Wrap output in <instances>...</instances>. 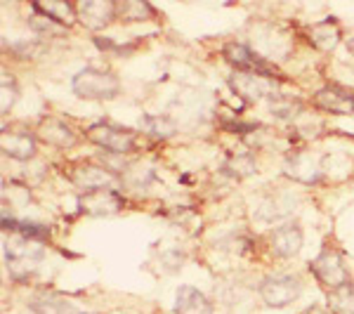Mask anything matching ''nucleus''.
<instances>
[{"mask_svg":"<svg viewBox=\"0 0 354 314\" xmlns=\"http://www.w3.org/2000/svg\"><path fill=\"white\" fill-rule=\"evenodd\" d=\"M302 248V230L295 222L281 225L279 230H274L272 234V250L279 258H293L298 255Z\"/></svg>","mask_w":354,"mask_h":314,"instance_id":"nucleus-10","label":"nucleus"},{"mask_svg":"<svg viewBox=\"0 0 354 314\" xmlns=\"http://www.w3.org/2000/svg\"><path fill=\"white\" fill-rule=\"evenodd\" d=\"M314 104L322 111L350 116V113H354V93L342 88V85H326L314 95Z\"/></svg>","mask_w":354,"mask_h":314,"instance_id":"nucleus-6","label":"nucleus"},{"mask_svg":"<svg viewBox=\"0 0 354 314\" xmlns=\"http://www.w3.org/2000/svg\"><path fill=\"white\" fill-rule=\"evenodd\" d=\"M33 10H36L38 15L53 19L55 24H59V26H71L73 19L78 17L76 10H73L68 3H64V0H43V3L33 5Z\"/></svg>","mask_w":354,"mask_h":314,"instance_id":"nucleus-18","label":"nucleus"},{"mask_svg":"<svg viewBox=\"0 0 354 314\" xmlns=\"http://www.w3.org/2000/svg\"><path fill=\"white\" fill-rule=\"evenodd\" d=\"M38 137L43 142H48V145L59 147V149H66V147H71L76 142L73 130L66 123H62L59 118H45L41 128H38Z\"/></svg>","mask_w":354,"mask_h":314,"instance_id":"nucleus-16","label":"nucleus"},{"mask_svg":"<svg viewBox=\"0 0 354 314\" xmlns=\"http://www.w3.org/2000/svg\"><path fill=\"white\" fill-rule=\"evenodd\" d=\"M305 314H326V310H324V307H310Z\"/></svg>","mask_w":354,"mask_h":314,"instance_id":"nucleus-25","label":"nucleus"},{"mask_svg":"<svg viewBox=\"0 0 354 314\" xmlns=\"http://www.w3.org/2000/svg\"><path fill=\"white\" fill-rule=\"evenodd\" d=\"M76 12L85 26L93 28V31H100V28L109 26L116 19L118 5L111 3V0H83L76 8Z\"/></svg>","mask_w":354,"mask_h":314,"instance_id":"nucleus-7","label":"nucleus"},{"mask_svg":"<svg viewBox=\"0 0 354 314\" xmlns=\"http://www.w3.org/2000/svg\"><path fill=\"white\" fill-rule=\"evenodd\" d=\"M71 88L83 100H113L121 85H118V78L113 73L88 66L73 76Z\"/></svg>","mask_w":354,"mask_h":314,"instance_id":"nucleus-2","label":"nucleus"},{"mask_svg":"<svg viewBox=\"0 0 354 314\" xmlns=\"http://www.w3.org/2000/svg\"><path fill=\"white\" fill-rule=\"evenodd\" d=\"M81 205H83L85 213L104 215V213H116V210L121 208V198H118L111 190H102V192L85 194L81 198Z\"/></svg>","mask_w":354,"mask_h":314,"instance_id":"nucleus-17","label":"nucleus"},{"mask_svg":"<svg viewBox=\"0 0 354 314\" xmlns=\"http://www.w3.org/2000/svg\"><path fill=\"white\" fill-rule=\"evenodd\" d=\"M340 38H342V33L335 19H324L310 28V43L317 50H322V53H330V50L338 48Z\"/></svg>","mask_w":354,"mask_h":314,"instance_id":"nucleus-15","label":"nucleus"},{"mask_svg":"<svg viewBox=\"0 0 354 314\" xmlns=\"http://www.w3.org/2000/svg\"><path fill=\"white\" fill-rule=\"evenodd\" d=\"M140 125L153 137H170L175 133V123L165 116H145Z\"/></svg>","mask_w":354,"mask_h":314,"instance_id":"nucleus-22","label":"nucleus"},{"mask_svg":"<svg viewBox=\"0 0 354 314\" xmlns=\"http://www.w3.org/2000/svg\"><path fill=\"white\" fill-rule=\"evenodd\" d=\"M300 281L288 274H277V277H267L260 284V298L265 300L267 307H286L300 295Z\"/></svg>","mask_w":354,"mask_h":314,"instance_id":"nucleus-5","label":"nucleus"},{"mask_svg":"<svg viewBox=\"0 0 354 314\" xmlns=\"http://www.w3.org/2000/svg\"><path fill=\"white\" fill-rule=\"evenodd\" d=\"M347 48H350V50H354V38H352L350 43H347Z\"/></svg>","mask_w":354,"mask_h":314,"instance_id":"nucleus-26","label":"nucleus"},{"mask_svg":"<svg viewBox=\"0 0 354 314\" xmlns=\"http://www.w3.org/2000/svg\"><path fill=\"white\" fill-rule=\"evenodd\" d=\"M283 170H286L288 178L305 182V185L317 182L319 175H322V165H319V161L312 154H295V156H290L286 165H283Z\"/></svg>","mask_w":354,"mask_h":314,"instance_id":"nucleus-13","label":"nucleus"},{"mask_svg":"<svg viewBox=\"0 0 354 314\" xmlns=\"http://www.w3.org/2000/svg\"><path fill=\"white\" fill-rule=\"evenodd\" d=\"M175 314H213V305L198 288L180 286L175 295Z\"/></svg>","mask_w":354,"mask_h":314,"instance_id":"nucleus-14","label":"nucleus"},{"mask_svg":"<svg viewBox=\"0 0 354 314\" xmlns=\"http://www.w3.org/2000/svg\"><path fill=\"white\" fill-rule=\"evenodd\" d=\"M3 253H5V262H8V270L12 274V279H26L28 274L36 272L38 260H41V255H43V246L38 239L17 234V237L5 239Z\"/></svg>","mask_w":354,"mask_h":314,"instance_id":"nucleus-1","label":"nucleus"},{"mask_svg":"<svg viewBox=\"0 0 354 314\" xmlns=\"http://www.w3.org/2000/svg\"><path fill=\"white\" fill-rule=\"evenodd\" d=\"M328 310L333 314H354V284L328 290Z\"/></svg>","mask_w":354,"mask_h":314,"instance_id":"nucleus-19","label":"nucleus"},{"mask_svg":"<svg viewBox=\"0 0 354 314\" xmlns=\"http://www.w3.org/2000/svg\"><path fill=\"white\" fill-rule=\"evenodd\" d=\"M116 17L121 21H142V19H151L153 8L149 3H140V0H125L118 5Z\"/></svg>","mask_w":354,"mask_h":314,"instance_id":"nucleus-20","label":"nucleus"},{"mask_svg":"<svg viewBox=\"0 0 354 314\" xmlns=\"http://www.w3.org/2000/svg\"><path fill=\"white\" fill-rule=\"evenodd\" d=\"M0 149H3L5 156L17 158V161H28L36 154V137L28 133H8L5 130L3 137H0Z\"/></svg>","mask_w":354,"mask_h":314,"instance_id":"nucleus-12","label":"nucleus"},{"mask_svg":"<svg viewBox=\"0 0 354 314\" xmlns=\"http://www.w3.org/2000/svg\"><path fill=\"white\" fill-rule=\"evenodd\" d=\"M31 26L36 28V31H43V33H59V31H62V26H59V24H55L53 19H48V17H43V15H36V17H33Z\"/></svg>","mask_w":354,"mask_h":314,"instance_id":"nucleus-24","label":"nucleus"},{"mask_svg":"<svg viewBox=\"0 0 354 314\" xmlns=\"http://www.w3.org/2000/svg\"><path fill=\"white\" fill-rule=\"evenodd\" d=\"M0 111L8 113L10 109H12L15 100H17V85L12 81V76H10L8 71H3V85H0Z\"/></svg>","mask_w":354,"mask_h":314,"instance_id":"nucleus-23","label":"nucleus"},{"mask_svg":"<svg viewBox=\"0 0 354 314\" xmlns=\"http://www.w3.org/2000/svg\"><path fill=\"white\" fill-rule=\"evenodd\" d=\"M232 88L234 93L241 95L248 102H258L262 97L270 95V81L265 76H258V73H245V71L234 73Z\"/></svg>","mask_w":354,"mask_h":314,"instance_id":"nucleus-11","label":"nucleus"},{"mask_svg":"<svg viewBox=\"0 0 354 314\" xmlns=\"http://www.w3.org/2000/svg\"><path fill=\"white\" fill-rule=\"evenodd\" d=\"M88 137L95 142L97 147L106 149L109 154H130L135 149V133L125 128H118V125H111V123H95L88 128Z\"/></svg>","mask_w":354,"mask_h":314,"instance_id":"nucleus-4","label":"nucleus"},{"mask_svg":"<svg viewBox=\"0 0 354 314\" xmlns=\"http://www.w3.org/2000/svg\"><path fill=\"white\" fill-rule=\"evenodd\" d=\"M71 180L78 190H83L85 194L102 192V190H111L116 178L109 173V168H97V165H78L71 173Z\"/></svg>","mask_w":354,"mask_h":314,"instance_id":"nucleus-9","label":"nucleus"},{"mask_svg":"<svg viewBox=\"0 0 354 314\" xmlns=\"http://www.w3.org/2000/svg\"><path fill=\"white\" fill-rule=\"evenodd\" d=\"M312 274L317 277V281L322 286H326L328 290H335L345 284H350V274H347V267H345V260L338 250H324L322 255L312 260L310 265Z\"/></svg>","mask_w":354,"mask_h":314,"instance_id":"nucleus-3","label":"nucleus"},{"mask_svg":"<svg viewBox=\"0 0 354 314\" xmlns=\"http://www.w3.org/2000/svg\"><path fill=\"white\" fill-rule=\"evenodd\" d=\"M71 314H83V312H71Z\"/></svg>","mask_w":354,"mask_h":314,"instance_id":"nucleus-27","label":"nucleus"},{"mask_svg":"<svg viewBox=\"0 0 354 314\" xmlns=\"http://www.w3.org/2000/svg\"><path fill=\"white\" fill-rule=\"evenodd\" d=\"M225 57L232 66H236L239 71H245V73H258V76H265L270 78L274 76V68L267 64L265 59H260L258 55L250 53L245 45H239V43H232L225 48Z\"/></svg>","mask_w":354,"mask_h":314,"instance_id":"nucleus-8","label":"nucleus"},{"mask_svg":"<svg viewBox=\"0 0 354 314\" xmlns=\"http://www.w3.org/2000/svg\"><path fill=\"white\" fill-rule=\"evenodd\" d=\"M270 109L277 118H293L298 116L302 104L298 100H293V97H286V95H270Z\"/></svg>","mask_w":354,"mask_h":314,"instance_id":"nucleus-21","label":"nucleus"}]
</instances>
